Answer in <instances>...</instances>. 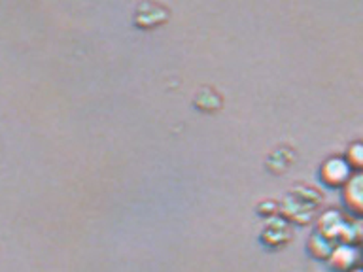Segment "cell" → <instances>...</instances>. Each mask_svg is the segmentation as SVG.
Here are the masks:
<instances>
[{
    "label": "cell",
    "instance_id": "cell-4",
    "mask_svg": "<svg viewBox=\"0 0 363 272\" xmlns=\"http://www.w3.org/2000/svg\"><path fill=\"white\" fill-rule=\"evenodd\" d=\"M328 263L331 268L339 272L354 271V265L357 263V249L352 244H339V246H335Z\"/></svg>",
    "mask_w": 363,
    "mask_h": 272
},
{
    "label": "cell",
    "instance_id": "cell-8",
    "mask_svg": "<svg viewBox=\"0 0 363 272\" xmlns=\"http://www.w3.org/2000/svg\"><path fill=\"white\" fill-rule=\"evenodd\" d=\"M350 272H363V271H359V268H354V271H350Z\"/></svg>",
    "mask_w": 363,
    "mask_h": 272
},
{
    "label": "cell",
    "instance_id": "cell-5",
    "mask_svg": "<svg viewBox=\"0 0 363 272\" xmlns=\"http://www.w3.org/2000/svg\"><path fill=\"white\" fill-rule=\"evenodd\" d=\"M306 249L308 254L314 257V259H322L328 261L331 257L335 249V240L328 234H323L322 231L312 232L311 238H308V244H306Z\"/></svg>",
    "mask_w": 363,
    "mask_h": 272
},
{
    "label": "cell",
    "instance_id": "cell-1",
    "mask_svg": "<svg viewBox=\"0 0 363 272\" xmlns=\"http://www.w3.org/2000/svg\"><path fill=\"white\" fill-rule=\"evenodd\" d=\"M352 169L345 157H329L325 159L318 170V178L323 186L337 189V187H346L350 181Z\"/></svg>",
    "mask_w": 363,
    "mask_h": 272
},
{
    "label": "cell",
    "instance_id": "cell-7",
    "mask_svg": "<svg viewBox=\"0 0 363 272\" xmlns=\"http://www.w3.org/2000/svg\"><path fill=\"white\" fill-rule=\"evenodd\" d=\"M345 159L350 164V169L363 172V142H354L346 149Z\"/></svg>",
    "mask_w": 363,
    "mask_h": 272
},
{
    "label": "cell",
    "instance_id": "cell-6",
    "mask_svg": "<svg viewBox=\"0 0 363 272\" xmlns=\"http://www.w3.org/2000/svg\"><path fill=\"white\" fill-rule=\"evenodd\" d=\"M193 104H195V108L197 110H201V112H218L221 108V96L216 93L214 89H208V87H203L201 91H197L195 93V96H193Z\"/></svg>",
    "mask_w": 363,
    "mask_h": 272
},
{
    "label": "cell",
    "instance_id": "cell-2",
    "mask_svg": "<svg viewBox=\"0 0 363 272\" xmlns=\"http://www.w3.org/2000/svg\"><path fill=\"white\" fill-rule=\"evenodd\" d=\"M259 240L269 249L284 248L291 240V223L284 220L282 215L267 220L259 232Z\"/></svg>",
    "mask_w": 363,
    "mask_h": 272
},
{
    "label": "cell",
    "instance_id": "cell-3",
    "mask_svg": "<svg viewBox=\"0 0 363 272\" xmlns=\"http://www.w3.org/2000/svg\"><path fill=\"white\" fill-rule=\"evenodd\" d=\"M170 11L167 6L159 4V2H140L136 6L135 17L133 23L135 27L142 28V30H152L169 21Z\"/></svg>",
    "mask_w": 363,
    "mask_h": 272
}]
</instances>
